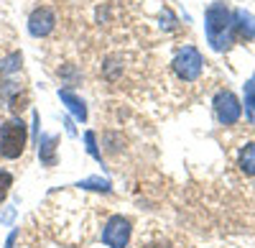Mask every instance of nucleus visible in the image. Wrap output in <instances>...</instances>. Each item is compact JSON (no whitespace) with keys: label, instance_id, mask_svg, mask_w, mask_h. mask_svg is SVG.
Here are the masks:
<instances>
[{"label":"nucleus","instance_id":"1","mask_svg":"<svg viewBox=\"0 0 255 248\" xmlns=\"http://www.w3.org/2000/svg\"><path fill=\"white\" fill-rule=\"evenodd\" d=\"M232 13L225 5V0H215L209 8H207V38L209 44L215 46L217 51L227 49L232 44Z\"/></svg>","mask_w":255,"mask_h":248},{"label":"nucleus","instance_id":"2","mask_svg":"<svg viewBox=\"0 0 255 248\" xmlns=\"http://www.w3.org/2000/svg\"><path fill=\"white\" fill-rule=\"evenodd\" d=\"M28 128L20 118H8L0 126V156L3 159H18L26 151Z\"/></svg>","mask_w":255,"mask_h":248},{"label":"nucleus","instance_id":"3","mask_svg":"<svg viewBox=\"0 0 255 248\" xmlns=\"http://www.w3.org/2000/svg\"><path fill=\"white\" fill-rule=\"evenodd\" d=\"M202 67H204V59H202V54L194 46H184L174 56V72L184 82H194L202 74Z\"/></svg>","mask_w":255,"mask_h":248},{"label":"nucleus","instance_id":"4","mask_svg":"<svg viewBox=\"0 0 255 248\" xmlns=\"http://www.w3.org/2000/svg\"><path fill=\"white\" fill-rule=\"evenodd\" d=\"M130 241V220L123 215H113L102 228V243L110 248H125Z\"/></svg>","mask_w":255,"mask_h":248},{"label":"nucleus","instance_id":"5","mask_svg":"<svg viewBox=\"0 0 255 248\" xmlns=\"http://www.w3.org/2000/svg\"><path fill=\"white\" fill-rule=\"evenodd\" d=\"M240 113H243L240 100L232 95L230 90H220L215 95V115H217V120L222 123V126H232V123H238Z\"/></svg>","mask_w":255,"mask_h":248},{"label":"nucleus","instance_id":"6","mask_svg":"<svg viewBox=\"0 0 255 248\" xmlns=\"http://www.w3.org/2000/svg\"><path fill=\"white\" fill-rule=\"evenodd\" d=\"M54 23H56V15H54V10L51 8H36L33 13H31V18H28V28H31V33L33 36H46V33H51L54 31Z\"/></svg>","mask_w":255,"mask_h":248},{"label":"nucleus","instance_id":"7","mask_svg":"<svg viewBox=\"0 0 255 248\" xmlns=\"http://www.w3.org/2000/svg\"><path fill=\"white\" fill-rule=\"evenodd\" d=\"M232 26H235V31H238L245 41L255 38V18H253L248 10L238 8L235 13H232Z\"/></svg>","mask_w":255,"mask_h":248},{"label":"nucleus","instance_id":"8","mask_svg":"<svg viewBox=\"0 0 255 248\" xmlns=\"http://www.w3.org/2000/svg\"><path fill=\"white\" fill-rule=\"evenodd\" d=\"M59 95H61V100L67 102V105H69V110H72V113H74L79 120H84V118H87V108H84V102H82V100H79L74 92H69V90H61Z\"/></svg>","mask_w":255,"mask_h":248},{"label":"nucleus","instance_id":"9","mask_svg":"<svg viewBox=\"0 0 255 248\" xmlns=\"http://www.w3.org/2000/svg\"><path fill=\"white\" fill-rule=\"evenodd\" d=\"M240 169L248 177H255V143H245V149L240 151Z\"/></svg>","mask_w":255,"mask_h":248},{"label":"nucleus","instance_id":"10","mask_svg":"<svg viewBox=\"0 0 255 248\" xmlns=\"http://www.w3.org/2000/svg\"><path fill=\"white\" fill-rule=\"evenodd\" d=\"M54 143H56V138H51V136H41V143H38V154L49 167L54 164Z\"/></svg>","mask_w":255,"mask_h":248},{"label":"nucleus","instance_id":"11","mask_svg":"<svg viewBox=\"0 0 255 248\" xmlns=\"http://www.w3.org/2000/svg\"><path fill=\"white\" fill-rule=\"evenodd\" d=\"M10 187H13V174H10V172H5V169H0V205L5 202V197H8Z\"/></svg>","mask_w":255,"mask_h":248},{"label":"nucleus","instance_id":"12","mask_svg":"<svg viewBox=\"0 0 255 248\" xmlns=\"http://www.w3.org/2000/svg\"><path fill=\"white\" fill-rule=\"evenodd\" d=\"M245 102L250 105V110L255 113V79H250L245 85Z\"/></svg>","mask_w":255,"mask_h":248}]
</instances>
